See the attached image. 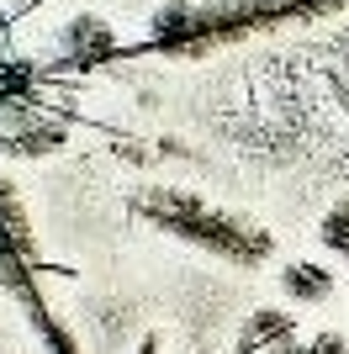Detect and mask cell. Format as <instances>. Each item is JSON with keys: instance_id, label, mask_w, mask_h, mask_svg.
I'll return each instance as SVG.
<instances>
[{"instance_id": "obj_6", "label": "cell", "mask_w": 349, "mask_h": 354, "mask_svg": "<svg viewBox=\"0 0 349 354\" xmlns=\"http://www.w3.org/2000/svg\"><path fill=\"white\" fill-rule=\"evenodd\" d=\"M318 238H323V249H328V254L349 259V196H344V201H339V207L318 222Z\"/></svg>"}, {"instance_id": "obj_3", "label": "cell", "mask_w": 349, "mask_h": 354, "mask_svg": "<svg viewBox=\"0 0 349 354\" xmlns=\"http://www.w3.org/2000/svg\"><path fill=\"white\" fill-rule=\"evenodd\" d=\"M0 281H6V291L21 301V317L32 323V333H37V344H43L48 354H85L80 339H74V328L53 312V301H48L43 286H37L27 207H21V196H16L6 180H0Z\"/></svg>"}, {"instance_id": "obj_1", "label": "cell", "mask_w": 349, "mask_h": 354, "mask_svg": "<svg viewBox=\"0 0 349 354\" xmlns=\"http://www.w3.org/2000/svg\"><path fill=\"white\" fill-rule=\"evenodd\" d=\"M349 0H170L154 11L148 32L132 48H122L116 59H206L233 43L265 37V32H286L302 21H328L344 16Z\"/></svg>"}, {"instance_id": "obj_4", "label": "cell", "mask_w": 349, "mask_h": 354, "mask_svg": "<svg viewBox=\"0 0 349 354\" xmlns=\"http://www.w3.org/2000/svg\"><path fill=\"white\" fill-rule=\"evenodd\" d=\"M291 339H296V317L286 307H254L238 328V339H233V354H270Z\"/></svg>"}, {"instance_id": "obj_5", "label": "cell", "mask_w": 349, "mask_h": 354, "mask_svg": "<svg viewBox=\"0 0 349 354\" xmlns=\"http://www.w3.org/2000/svg\"><path fill=\"white\" fill-rule=\"evenodd\" d=\"M280 296L296 307H318L334 296V270L318 259H291V265H280Z\"/></svg>"}, {"instance_id": "obj_2", "label": "cell", "mask_w": 349, "mask_h": 354, "mask_svg": "<svg viewBox=\"0 0 349 354\" xmlns=\"http://www.w3.org/2000/svg\"><path fill=\"white\" fill-rule=\"evenodd\" d=\"M132 217H143L154 233L174 238V243H190V249L212 254L233 270H260L276 259V233L249 222L244 212H228L217 201H206L196 191H180V185H148L127 201Z\"/></svg>"}, {"instance_id": "obj_7", "label": "cell", "mask_w": 349, "mask_h": 354, "mask_svg": "<svg viewBox=\"0 0 349 354\" xmlns=\"http://www.w3.org/2000/svg\"><path fill=\"white\" fill-rule=\"evenodd\" d=\"M302 354H349V339H344V333H334V328H323L318 339L302 344Z\"/></svg>"}, {"instance_id": "obj_9", "label": "cell", "mask_w": 349, "mask_h": 354, "mask_svg": "<svg viewBox=\"0 0 349 354\" xmlns=\"http://www.w3.org/2000/svg\"><path fill=\"white\" fill-rule=\"evenodd\" d=\"M138 354H159V339L148 333V339H143V349H138Z\"/></svg>"}, {"instance_id": "obj_8", "label": "cell", "mask_w": 349, "mask_h": 354, "mask_svg": "<svg viewBox=\"0 0 349 354\" xmlns=\"http://www.w3.org/2000/svg\"><path fill=\"white\" fill-rule=\"evenodd\" d=\"M302 344L307 339H291V344H280V349H270V354H302Z\"/></svg>"}]
</instances>
